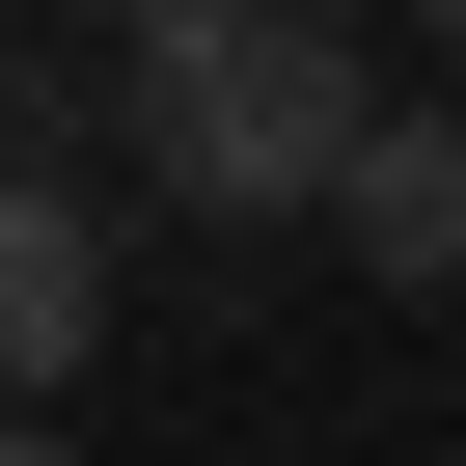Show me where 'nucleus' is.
Returning <instances> with one entry per match:
<instances>
[{
  "label": "nucleus",
  "instance_id": "3",
  "mask_svg": "<svg viewBox=\"0 0 466 466\" xmlns=\"http://www.w3.org/2000/svg\"><path fill=\"white\" fill-rule=\"evenodd\" d=\"M110 357V219L83 192H0V411H56Z\"/></svg>",
  "mask_w": 466,
  "mask_h": 466
},
{
  "label": "nucleus",
  "instance_id": "2",
  "mask_svg": "<svg viewBox=\"0 0 466 466\" xmlns=\"http://www.w3.org/2000/svg\"><path fill=\"white\" fill-rule=\"evenodd\" d=\"M329 248L411 275V302H466V110H439V83H384V137H357V192H329Z\"/></svg>",
  "mask_w": 466,
  "mask_h": 466
},
{
  "label": "nucleus",
  "instance_id": "4",
  "mask_svg": "<svg viewBox=\"0 0 466 466\" xmlns=\"http://www.w3.org/2000/svg\"><path fill=\"white\" fill-rule=\"evenodd\" d=\"M0 466H83V439H28V411H0Z\"/></svg>",
  "mask_w": 466,
  "mask_h": 466
},
{
  "label": "nucleus",
  "instance_id": "1",
  "mask_svg": "<svg viewBox=\"0 0 466 466\" xmlns=\"http://www.w3.org/2000/svg\"><path fill=\"white\" fill-rule=\"evenodd\" d=\"M110 110H137V165L192 219H329L357 137H384V56L329 28V0H165V28L110 56Z\"/></svg>",
  "mask_w": 466,
  "mask_h": 466
}]
</instances>
